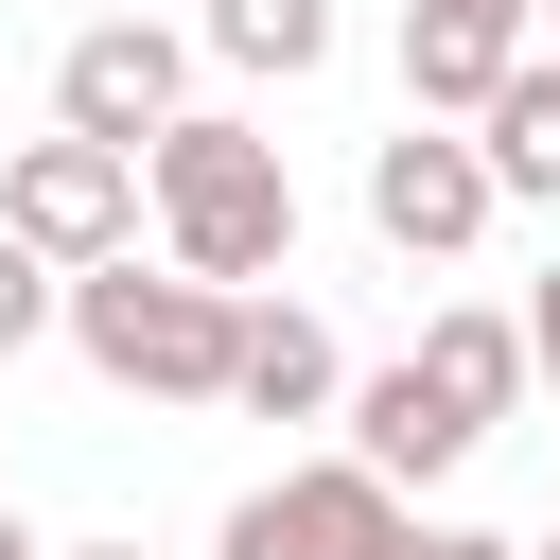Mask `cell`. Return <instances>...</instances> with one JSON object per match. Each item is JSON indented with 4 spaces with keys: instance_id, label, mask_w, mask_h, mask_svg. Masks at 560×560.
I'll list each match as a JSON object with an SVG mask.
<instances>
[{
    "instance_id": "obj_1",
    "label": "cell",
    "mask_w": 560,
    "mask_h": 560,
    "mask_svg": "<svg viewBox=\"0 0 560 560\" xmlns=\"http://www.w3.org/2000/svg\"><path fill=\"white\" fill-rule=\"evenodd\" d=\"M140 210H158V262L210 280V298H245V280L298 262V175H280V140L228 122V105H192V122L140 158Z\"/></svg>"
},
{
    "instance_id": "obj_2",
    "label": "cell",
    "mask_w": 560,
    "mask_h": 560,
    "mask_svg": "<svg viewBox=\"0 0 560 560\" xmlns=\"http://www.w3.org/2000/svg\"><path fill=\"white\" fill-rule=\"evenodd\" d=\"M70 350L122 385V402H228V350H245V298H210V280H175V262H88L70 280Z\"/></svg>"
},
{
    "instance_id": "obj_3",
    "label": "cell",
    "mask_w": 560,
    "mask_h": 560,
    "mask_svg": "<svg viewBox=\"0 0 560 560\" xmlns=\"http://www.w3.org/2000/svg\"><path fill=\"white\" fill-rule=\"evenodd\" d=\"M192 122V35L175 18H88L52 52V140H105V158H158Z\"/></svg>"
},
{
    "instance_id": "obj_4",
    "label": "cell",
    "mask_w": 560,
    "mask_h": 560,
    "mask_svg": "<svg viewBox=\"0 0 560 560\" xmlns=\"http://www.w3.org/2000/svg\"><path fill=\"white\" fill-rule=\"evenodd\" d=\"M0 228H18L52 280H88V262L140 245V158H105V140H18V158H0Z\"/></svg>"
},
{
    "instance_id": "obj_5",
    "label": "cell",
    "mask_w": 560,
    "mask_h": 560,
    "mask_svg": "<svg viewBox=\"0 0 560 560\" xmlns=\"http://www.w3.org/2000/svg\"><path fill=\"white\" fill-rule=\"evenodd\" d=\"M420 508L385 490V472H350V455H315V472H262L245 508H228V542L210 560H385Z\"/></svg>"
},
{
    "instance_id": "obj_6",
    "label": "cell",
    "mask_w": 560,
    "mask_h": 560,
    "mask_svg": "<svg viewBox=\"0 0 560 560\" xmlns=\"http://www.w3.org/2000/svg\"><path fill=\"white\" fill-rule=\"evenodd\" d=\"M490 210H508V192H490V158H472L455 122H402V140H368V228H385L402 262H455Z\"/></svg>"
},
{
    "instance_id": "obj_7",
    "label": "cell",
    "mask_w": 560,
    "mask_h": 560,
    "mask_svg": "<svg viewBox=\"0 0 560 560\" xmlns=\"http://www.w3.org/2000/svg\"><path fill=\"white\" fill-rule=\"evenodd\" d=\"M525 70V35L508 18H438V0H402V122H490V88Z\"/></svg>"
},
{
    "instance_id": "obj_8",
    "label": "cell",
    "mask_w": 560,
    "mask_h": 560,
    "mask_svg": "<svg viewBox=\"0 0 560 560\" xmlns=\"http://www.w3.org/2000/svg\"><path fill=\"white\" fill-rule=\"evenodd\" d=\"M350 472H385V490H438V472H472V420H455L420 368H368V385H350Z\"/></svg>"
},
{
    "instance_id": "obj_9",
    "label": "cell",
    "mask_w": 560,
    "mask_h": 560,
    "mask_svg": "<svg viewBox=\"0 0 560 560\" xmlns=\"http://www.w3.org/2000/svg\"><path fill=\"white\" fill-rule=\"evenodd\" d=\"M228 402H245V420H332V402H350V368H332V332H315L298 298H245V350H228Z\"/></svg>"
},
{
    "instance_id": "obj_10",
    "label": "cell",
    "mask_w": 560,
    "mask_h": 560,
    "mask_svg": "<svg viewBox=\"0 0 560 560\" xmlns=\"http://www.w3.org/2000/svg\"><path fill=\"white\" fill-rule=\"evenodd\" d=\"M402 368H420V385H438V402H455V420H472V438H490V420H508V402H525V315H490V298H438V315H420V350H402Z\"/></svg>"
},
{
    "instance_id": "obj_11",
    "label": "cell",
    "mask_w": 560,
    "mask_h": 560,
    "mask_svg": "<svg viewBox=\"0 0 560 560\" xmlns=\"http://www.w3.org/2000/svg\"><path fill=\"white\" fill-rule=\"evenodd\" d=\"M472 158H490V192H560V52H525V70L490 88Z\"/></svg>"
},
{
    "instance_id": "obj_12",
    "label": "cell",
    "mask_w": 560,
    "mask_h": 560,
    "mask_svg": "<svg viewBox=\"0 0 560 560\" xmlns=\"http://www.w3.org/2000/svg\"><path fill=\"white\" fill-rule=\"evenodd\" d=\"M228 70H262V88H298V70H332V0H210L192 18Z\"/></svg>"
},
{
    "instance_id": "obj_13",
    "label": "cell",
    "mask_w": 560,
    "mask_h": 560,
    "mask_svg": "<svg viewBox=\"0 0 560 560\" xmlns=\"http://www.w3.org/2000/svg\"><path fill=\"white\" fill-rule=\"evenodd\" d=\"M52 315H70V280H52V262H35L18 228H0V368H18V350H35Z\"/></svg>"
},
{
    "instance_id": "obj_14",
    "label": "cell",
    "mask_w": 560,
    "mask_h": 560,
    "mask_svg": "<svg viewBox=\"0 0 560 560\" xmlns=\"http://www.w3.org/2000/svg\"><path fill=\"white\" fill-rule=\"evenodd\" d=\"M420 560H525L508 525H420Z\"/></svg>"
},
{
    "instance_id": "obj_15",
    "label": "cell",
    "mask_w": 560,
    "mask_h": 560,
    "mask_svg": "<svg viewBox=\"0 0 560 560\" xmlns=\"http://www.w3.org/2000/svg\"><path fill=\"white\" fill-rule=\"evenodd\" d=\"M525 385H560V280L525 298Z\"/></svg>"
},
{
    "instance_id": "obj_16",
    "label": "cell",
    "mask_w": 560,
    "mask_h": 560,
    "mask_svg": "<svg viewBox=\"0 0 560 560\" xmlns=\"http://www.w3.org/2000/svg\"><path fill=\"white\" fill-rule=\"evenodd\" d=\"M438 18H508V35H525V52H542V0H438Z\"/></svg>"
},
{
    "instance_id": "obj_17",
    "label": "cell",
    "mask_w": 560,
    "mask_h": 560,
    "mask_svg": "<svg viewBox=\"0 0 560 560\" xmlns=\"http://www.w3.org/2000/svg\"><path fill=\"white\" fill-rule=\"evenodd\" d=\"M0 560H52V542H35V525H18V508H0Z\"/></svg>"
},
{
    "instance_id": "obj_18",
    "label": "cell",
    "mask_w": 560,
    "mask_h": 560,
    "mask_svg": "<svg viewBox=\"0 0 560 560\" xmlns=\"http://www.w3.org/2000/svg\"><path fill=\"white\" fill-rule=\"evenodd\" d=\"M52 560H140V542H52Z\"/></svg>"
},
{
    "instance_id": "obj_19",
    "label": "cell",
    "mask_w": 560,
    "mask_h": 560,
    "mask_svg": "<svg viewBox=\"0 0 560 560\" xmlns=\"http://www.w3.org/2000/svg\"><path fill=\"white\" fill-rule=\"evenodd\" d=\"M88 18H158V0H88Z\"/></svg>"
},
{
    "instance_id": "obj_20",
    "label": "cell",
    "mask_w": 560,
    "mask_h": 560,
    "mask_svg": "<svg viewBox=\"0 0 560 560\" xmlns=\"http://www.w3.org/2000/svg\"><path fill=\"white\" fill-rule=\"evenodd\" d=\"M542 52H560V0H542Z\"/></svg>"
},
{
    "instance_id": "obj_21",
    "label": "cell",
    "mask_w": 560,
    "mask_h": 560,
    "mask_svg": "<svg viewBox=\"0 0 560 560\" xmlns=\"http://www.w3.org/2000/svg\"><path fill=\"white\" fill-rule=\"evenodd\" d=\"M525 560H560V542H525Z\"/></svg>"
}]
</instances>
